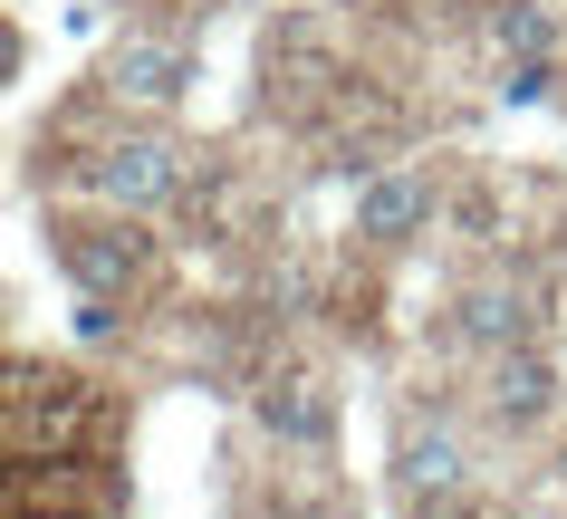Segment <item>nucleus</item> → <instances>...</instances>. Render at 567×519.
I'll return each instance as SVG.
<instances>
[{
    "label": "nucleus",
    "instance_id": "obj_6",
    "mask_svg": "<svg viewBox=\"0 0 567 519\" xmlns=\"http://www.w3.org/2000/svg\"><path fill=\"white\" fill-rule=\"evenodd\" d=\"M529 328H538V299L529 289H519V279H491V289H472V299H462V336H472V346H529Z\"/></svg>",
    "mask_w": 567,
    "mask_h": 519
},
{
    "label": "nucleus",
    "instance_id": "obj_12",
    "mask_svg": "<svg viewBox=\"0 0 567 519\" xmlns=\"http://www.w3.org/2000/svg\"><path fill=\"white\" fill-rule=\"evenodd\" d=\"M193 10H203V0H193Z\"/></svg>",
    "mask_w": 567,
    "mask_h": 519
},
{
    "label": "nucleus",
    "instance_id": "obj_4",
    "mask_svg": "<svg viewBox=\"0 0 567 519\" xmlns=\"http://www.w3.org/2000/svg\"><path fill=\"white\" fill-rule=\"evenodd\" d=\"M462 490H472V471H462V443L414 424V433H404V500H414V510H452Z\"/></svg>",
    "mask_w": 567,
    "mask_h": 519
},
{
    "label": "nucleus",
    "instance_id": "obj_2",
    "mask_svg": "<svg viewBox=\"0 0 567 519\" xmlns=\"http://www.w3.org/2000/svg\"><path fill=\"white\" fill-rule=\"evenodd\" d=\"M106 87H116L125 106H174V96L193 87V49H183V39H125L116 59H106Z\"/></svg>",
    "mask_w": 567,
    "mask_h": 519
},
{
    "label": "nucleus",
    "instance_id": "obj_11",
    "mask_svg": "<svg viewBox=\"0 0 567 519\" xmlns=\"http://www.w3.org/2000/svg\"><path fill=\"white\" fill-rule=\"evenodd\" d=\"M318 519H357V510H318Z\"/></svg>",
    "mask_w": 567,
    "mask_h": 519
},
{
    "label": "nucleus",
    "instance_id": "obj_9",
    "mask_svg": "<svg viewBox=\"0 0 567 519\" xmlns=\"http://www.w3.org/2000/svg\"><path fill=\"white\" fill-rule=\"evenodd\" d=\"M491 49H548V10H538V0H501V10H491Z\"/></svg>",
    "mask_w": 567,
    "mask_h": 519
},
{
    "label": "nucleus",
    "instance_id": "obj_1",
    "mask_svg": "<svg viewBox=\"0 0 567 519\" xmlns=\"http://www.w3.org/2000/svg\"><path fill=\"white\" fill-rule=\"evenodd\" d=\"M87 184L106 193V203H125V212H145V203H164V193L183 184V154L164 145V135H125V145H106L87 164Z\"/></svg>",
    "mask_w": 567,
    "mask_h": 519
},
{
    "label": "nucleus",
    "instance_id": "obj_8",
    "mask_svg": "<svg viewBox=\"0 0 567 519\" xmlns=\"http://www.w3.org/2000/svg\"><path fill=\"white\" fill-rule=\"evenodd\" d=\"M260 424L289 433V443H318L328 433V395L318 385H279V395H260Z\"/></svg>",
    "mask_w": 567,
    "mask_h": 519
},
{
    "label": "nucleus",
    "instance_id": "obj_3",
    "mask_svg": "<svg viewBox=\"0 0 567 519\" xmlns=\"http://www.w3.org/2000/svg\"><path fill=\"white\" fill-rule=\"evenodd\" d=\"M423 221H433V184H414V174H365L357 184V231L365 241H414Z\"/></svg>",
    "mask_w": 567,
    "mask_h": 519
},
{
    "label": "nucleus",
    "instance_id": "obj_7",
    "mask_svg": "<svg viewBox=\"0 0 567 519\" xmlns=\"http://www.w3.org/2000/svg\"><path fill=\"white\" fill-rule=\"evenodd\" d=\"M68 270H78V289H87V299H116L125 279H135V241H125V231H96V241H68Z\"/></svg>",
    "mask_w": 567,
    "mask_h": 519
},
{
    "label": "nucleus",
    "instance_id": "obj_10",
    "mask_svg": "<svg viewBox=\"0 0 567 519\" xmlns=\"http://www.w3.org/2000/svg\"><path fill=\"white\" fill-rule=\"evenodd\" d=\"M538 96H548V49L501 59V106H538Z\"/></svg>",
    "mask_w": 567,
    "mask_h": 519
},
{
    "label": "nucleus",
    "instance_id": "obj_5",
    "mask_svg": "<svg viewBox=\"0 0 567 519\" xmlns=\"http://www.w3.org/2000/svg\"><path fill=\"white\" fill-rule=\"evenodd\" d=\"M491 414H501V424H538V414H558V366L529 356V346H501V366H491Z\"/></svg>",
    "mask_w": 567,
    "mask_h": 519
}]
</instances>
